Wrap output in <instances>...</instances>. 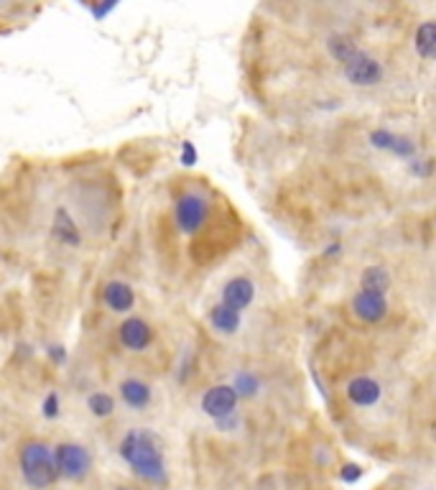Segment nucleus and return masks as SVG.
<instances>
[{
  "label": "nucleus",
  "instance_id": "nucleus-1",
  "mask_svg": "<svg viewBox=\"0 0 436 490\" xmlns=\"http://www.w3.org/2000/svg\"><path fill=\"white\" fill-rule=\"evenodd\" d=\"M120 457L133 472L154 485L166 483V463H163L161 444L156 434L146 429H130L120 442Z\"/></svg>",
  "mask_w": 436,
  "mask_h": 490
},
{
  "label": "nucleus",
  "instance_id": "nucleus-2",
  "mask_svg": "<svg viewBox=\"0 0 436 490\" xmlns=\"http://www.w3.org/2000/svg\"><path fill=\"white\" fill-rule=\"evenodd\" d=\"M20 475L31 488H49L54 483L56 467H54V452L49 450L44 442H28L20 450Z\"/></svg>",
  "mask_w": 436,
  "mask_h": 490
},
{
  "label": "nucleus",
  "instance_id": "nucleus-3",
  "mask_svg": "<svg viewBox=\"0 0 436 490\" xmlns=\"http://www.w3.org/2000/svg\"><path fill=\"white\" fill-rule=\"evenodd\" d=\"M207 215H209L207 197L197 195V192H187L174 204V222L176 228H179V233H184V235L199 233L201 225L207 222Z\"/></svg>",
  "mask_w": 436,
  "mask_h": 490
},
{
  "label": "nucleus",
  "instance_id": "nucleus-4",
  "mask_svg": "<svg viewBox=\"0 0 436 490\" xmlns=\"http://www.w3.org/2000/svg\"><path fill=\"white\" fill-rule=\"evenodd\" d=\"M54 467L56 475L67 477V480H82L92 467V457L82 444L64 442L54 450Z\"/></svg>",
  "mask_w": 436,
  "mask_h": 490
},
{
  "label": "nucleus",
  "instance_id": "nucleus-5",
  "mask_svg": "<svg viewBox=\"0 0 436 490\" xmlns=\"http://www.w3.org/2000/svg\"><path fill=\"white\" fill-rule=\"evenodd\" d=\"M342 72H344V80L349 85H357V87H373V85H378L382 80V64L375 56H370L368 51H363V49L347 64H342Z\"/></svg>",
  "mask_w": 436,
  "mask_h": 490
},
{
  "label": "nucleus",
  "instance_id": "nucleus-6",
  "mask_svg": "<svg viewBox=\"0 0 436 490\" xmlns=\"http://www.w3.org/2000/svg\"><path fill=\"white\" fill-rule=\"evenodd\" d=\"M201 409H204V414L207 417H212L217 422V419H225L230 417V414H235L237 409V396H235V391L230 388V386H215V388H209L204 396H201Z\"/></svg>",
  "mask_w": 436,
  "mask_h": 490
},
{
  "label": "nucleus",
  "instance_id": "nucleus-7",
  "mask_svg": "<svg viewBox=\"0 0 436 490\" xmlns=\"http://www.w3.org/2000/svg\"><path fill=\"white\" fill-rule=\"evenodd\" d=\"M352 312H355L363 322L378 324L385 319V314H388V299L382 294H373V291L360 289L352 296Z\"/></svg>",
  "mask_w": 436,
  "mask_h": 490
},
{
  "label": "nucleus",
  "instance_id": "nucleus-8",
  "mask_svg": "<svg viewBox=\"0 0 436 490\" xmlns=\"http://www.w3.org/2000/svg\"><path fill=\"white\" fill-rule=\"evenodd\" d=\"M370 143L380 151H390V154L401 156V159H409V156L416 154V143L411 141L409 135H398V133H390L385 128H378L370 133Z\"/></svg>",
  "mask_w": 436,
  "mask_h": 490
},
{
  "label": "nucleus",
  "instance_id": "nucleus-9",
  "mask_svg": "<svg viewBox=\"0 0 436 490\" xmlns=\"http://www.w3.org/2000/svg\"><path fill=\"white\" fill-rule=\"evenodd\" d=\"M253 296H255L253 281L245 278V276H237V278H230V281L225 283V289H222V304L230 309H235V312H242V309L253 302Z\"/></svg>",
  "mask_w": 436,
  "mask_h": 490
},
{
  "label": "nucleus",
  "instance_id": "nucleus-10",
  "mask_svg": "<svg viewBox=\"0 0 436 490\" xmlns=\"http://www.w3.org/2000/svg\"><path fill=\"white\" fill-rule=\"evenodd\" d=\"M118 337H120L123 348L141 353V350H146L148 343H151V327H148V322L141 319V317H130V319H125V322L120 324Z\"/></svg>",
  "mask_w": 436,
  "mask_h": 490
},
{
  "label": "nucleus",
  "instance_id": "nucleus-11",
  "mask_svg": "<svg viewBox=\"0 0 436 490\" xmlns=\"http://www.w3.org/2000/svg\"><path fill=\"white\" fill-rule=\"evenodd\" d=\"M382 396V388H380V383L373 381V378L368 376H360V378H352V381L347 383V398L355 406H373V403H378Z\"/></svg>",
  "mask_w": 436,
  "mask_h": 490
},
{
  "label": "nucleus",
  "instance_id": "nucleus-12",
  "mask_svg": "<svg viewBox=\"0 0 436 490\" xmlns=\"http://www.w3.org/2000/svg\"><path fill=\"white\" fill-rule=\"evenodd\" d=\"M51 235L56 238L59 243H64V245H72V248H77L82 243V235H80V228L74 225L72 215H69L67 209L59 207L54 212V225H51Z\"/></svg>",
  "mask_w": 436,
  "mask_h": 490
},
{
  "label": "nucleus",
  "instance_id": "nucleus-13",
  "mask_svg": "<svg viewBox=\"0 0 436 490\" xmlns=\"http://www.w3.org/2000/svg\"><path fill=\"white\" fill-rule=\"evenodd\" d=\"M120 396L130 409H146L151 403V386L141 378H125L120 383Z\"/></svg>",
  "mask_w": 436,
  "mask_h": 490
},
{
  "label": "nucleus",
  "instance_id": "nucleus-14",
  "mask_svg": "<svg viewBox=\"0 0 436 490\" xmlns=\"http://www.w3.org/2000/svg\"><path fill=\"white\" fill-rule=\"evenodd\" d=\"M240 322H242L240 312L225 307L222 302L209 309V324H212L217 332H222V335H235L237 329H240Z\"/></svg>",
  "mask_w": 436,
  "mask_h": 490
},
{
  "label": "nucleus",
  "instance_id": "nucleus-15",
  "mask_svg": "<svg viewBox=\"0 0 436 490\" xmlns=\"http://www.w3.org/2000/svg\"><path fill=\"white\" fill-rule=\"evenodd\" d=\"M102 296H105V304H108L113 312H127L135 302L133 289H130L125 281H110L108 286H105V294Z\"/></svg>",
  "mask_w": 436,
  "mask_h": 490
},
{
  "label": "nucleus",
  "instance_id": "nucleus-16",
  "mask_svg": "<svg viewBox=\"0 0 436 490\" xmlns=\"http://www.w3.org/2000/svg\"><path fill=\"white\" fill-rule=\"evenodd\" d=\"M360 286L363 291H373V294H382L390 289V274L382 266H370L363 271V278H360Z\"/></svg>",
  "mask_w": 436,
  "mask_h": 490
},
{
  "label": "nucleus",
  "instance_id": "nucleus-17",
  "mask_svg": "<svg viewBox=\"0 0 436 490\" xmlns=\"http://www.w3.org/2000/svg\"><path fill=\"white\" fill-rule=\"evenodd\" d=\"M416 51L423 59H434L436 56V23L434 20H423L416 28Z\"/></svg>",
  "mask_w": 436,
  "mask_h": 490
},
{
  "label": "nucleus",
  "instance_id": "nucleus-18",
  "mask_svg": "<svg viewBox=\"0 0 436 490\" xmlns=\"http://www.w3.org/2000/svg\"><path fill=\"white\" fill-rule=\"evenodd\" d=\"M327 49H329V54L335 56L340 64H347L352 56L360 51V47H357L355 41L349 39V36H344V34H335V36H329V41H327Z\"/></svg>",
  "mask_w": 436,
  "mask_h": 490
},
{
  "label": "nucleus",
  "instance_id": "nucleus-19",
  "mask_svg": "<svg viewBox=\"0 0 436 490\" xmlns=\"http://www.w3.org/2000/svg\"><path fill=\"white\" fill-rule=\"evenodd\" d=\"M230 388L235 391L237 398H253L258 393V388H261V381L253 373H237L232 378V383H230Z\"/></svg>",
  "mask_w": 436,
  "mask_h": 490
},
{
  "label": "nucleus",
  "instance_id": "nucleus-20",
  "mask_svg": "<svg viewBox=\"0 0 436 490\" xmlns=\"http://www.w3.org/2000/svg\"><path fill=\"white\" fill-rule=\"evenodd\" d=\"M87 409L92 411L97 419H108L113 417V411H115V401L110 393H102V391H97V393H92V396L87 398Z\"/></svg>",
  "mask_w": 436,
  "mask_h": 490
},
{
  "label": "nucleus",
  "instance_id": "nucleus-21",
  "mask_svg": "<svg viewBox=\"0 0 436 490\" xmlns=\"http://www.w3.org/2000/svg\"><path fill=\"white\" fill-rule=\"evenodd\" d=\"M41 411H44V417H46V419H54L56 414H59V396H56L54 391L44 398V409H41Z\"/></svg>",
  "mask_w": 436,
  "mask_h": 490
},
{
  "label": "nucleus",
  "instance_id": "nucleus-22",
  "mask_svg": "<svg viewBox=\"0 0 436 490\" xmlns=\"http://www.w3.org/2000/svg\"><path fill=\"white\" fill-rule=\"evenodd\" d=\"M340 477H342L344 483H355V480H360V477H363V467H360V465H344L342 472H340Z\"/></svg>",
  "mask_w": 436,
  "mask_h": 490
},
{
  "label": "nucleus",
  "instance_id": "nucleus-23",
  "mask_svg": "<svg viewBox=\"0 0 436 490\" xmlns=\"http://www.w3.org/2000/svg\"><path fill=\"white\" fill-rule=\"evenodd\" d=\"M182 164L184 166H194L197 164V148L192 143H182Z\"/></svg>",
  "mask_w": 436,
  "mask_h": 490
},
{
  "label": "nucleus",
  "instance_id": "nucleus-24",
  "mask_svg": "<svg viewBox=\"0 0 436 490\" xmlns=\"http://www.w3.org/2000/svg\"><path fill=\"white\" fill-rule=\"evenodd\" d=\"M217 427H220L222 431L235 429V427H240V417H237V414H230V417H225V419H217Z\"/></svg>",
  "mask_w": 436,
  "mask_h": 490
},
{
  "label": "nucleus",
  "instance_id": "nucleus-25",
  "mask_svg": "<svg viewBox=\"0 0 436 490\" xmlns=\"http://www.w3.org/2000/svg\"><path fill=\"white\" fill-rule=\"evenodd\" d=\"M87 8L92 11L94 18L102 20V18H105V13H110V11L115 8V3H102V6H87Z\"/></svg>",
  "mask_w": 436,
  "mask_h": 490
},
{
  "label": "nucleus",
  "instance_id": "nucleus-26",
  "mask_svg": "<svg viewBox=\"0 0 436 490\" xmlns=\"http://www.w3.org/2000/svg\"><path fill=\"white\" fill-rule=\"evenodd\" d=\"M411 171L416 176H429L431 174V161H413L411 164Z\"/></svg>",
  "mask_w": 436,
  "mask_h": 490
},
{
  "label": "nucleus",
  "instance_id": "nucleus-27",
  "mask_svg": "<svg viewBox=\"0 0 436 490\" xmlns=\"http://www.w3.org/2000/svg\"><path fill=\"white\" fill-rule=\"evenodd\" d=\"M49 355L54 357L56 363H64V348H61V345H51V348H49Z\"/></svg>",
  "mask_w": 436,
  "mask_h": 490
},
{
  "label": "nucleus",
  "instance_id": "nucleus-28",
  "mask_svg": "<svg viewBox=\"0 0 436 490\" xmlns=\"http://www.w3.org/2000/svg\"><path fill=\"white\" fill-rule=\"evenodd\" d=\"M118 490H133V488H118Z\"/></svg>",
  "mask_w": 436,
  "mask_h": 490
}]
</instances>
